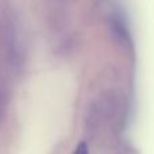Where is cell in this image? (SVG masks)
Instances as JSON below:
<instances>
[{"label":"cell","instance_id":"obj_1","mask_svg":"<svg viewBox=\"0 0 154 154\" xmlns=\"http://www.w3.org/2000/svg\"><path fill=\"white\" fill-rule=\"evenodd\" d=\"M88 153H89V149H88V145L85 142H80L76 146L75 152H73V154H88Z\"/></svg>","mask_w":154,"mask_h":154}]
</instances>
